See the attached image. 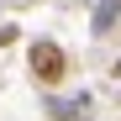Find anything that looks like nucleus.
Masks as SVG:
<instances>
[{
    "mask_svg": "<svg viewBox=\"0 0 121 121\" xmlns=\"http://www.w3.org/2000/svg\"><path fill=\"white\" fill-rule=\"evenodd\" d=\"M26 63H32V74L42 79V84H58V79L69 74V53L58 42H48V37H37V42L26 48Z\"/></svg>",
    "mask_w": 121,
    "mask_h": 121,
    "instance_id": "obj_1",
    "label": "nucleus"
},
{
    "mask_svg": "<svg viewBox=\"0 0 121 121\" xmlns=\"http://www.w3.org/2000/svg\"><path fill=\"white\" fill-rule=\"evenodd\" d=\"M116 21H121V0H95L90 32H95V37H105V32H116Z\"/></svg>",
    "mask_w": 121,
    "mask_h": 121,
    "instance_id": "obj_2",
    "label": "nucleus"
},
{
    "mask_svg": "<svg viewBox=\"0 0 121 121\" xmlns=\"http://www.w3.org/2000/svg\"><path fill=\"white\" fill-rule=\"evenodd\" d=\"M74 111H84V100H48V116L53 121H74Z\"/></svg>",
    "mask_w": 121,
    "mask_h": 121,
    "instance_id": "obj_3",
    "label": "nucleus"
},
{
    "mask_svg": "<svg viewBox=\"0 0 121 121\" xmlns=\"http://www.w3.org/2000/svg\"><path fill=\"white\" fill-rule=\"evenodd\" d=\"M11 42H16V26H11V21H0V48H11Z\"/></svg>",
    "mask_w": 121,
    "mask_h": 121,
    "instance_id": "obj_4",
    "label": "nucleus"
}]
</instances>
